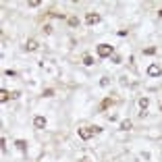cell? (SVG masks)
I'll list each match as a JSON object with an SVG mask.
<instances>
[{"mask_svg": "<svg viewBox=\"0 0 162 162\" xmlns=\"http://www.w3.org/2000/svg\"><path fill=\"white\" fill-rule=\"evenodd\" d=\"M44 96H46V98H52V96H54V89H44Z\"/></svg>", "mask_w": 162, "mask_h": 162, "instance_id": "obj_16", "label": "cell"}, {"mask_svg": "<svg viewBox=\"0 0 162 162\" xmlns=\"http://www.w3.org/2000/svg\"><path fill=\"white\" fill-rule=\"evenodd\" d=\"M44 34H52V25H46V27H44Z\"/></svg>", "mask_w": 162, "mask_h": 162, "instance_id": "obj_19", "label": "cell"}, {"mask_svg": "<svg viewBox=\"0 0 162 162\" xmlns=\"http://www.w3.org/2000/svg\"><path fill=\"white\" fill-rule=\"evenodd\" d=\"M148 75H150V77L162 75V67H160V65H150V67H148Z\"/></svg>", "mask_w": 162, "mask_h": 162, "instance_id": "obj_3", "label": "cell"}, {"mask_svg": "<svg viewBox=\"0 0 162 162\" xmlns=\"http://www.w3.org/2000/svg\"><path fill=\"white\" fill-rule=\"evenodd\" d=\"M29 6L35 9V6H40V0H29Z\"/></svg>", "mask_w": 162, "mask_h": 162, "instance_id": "obj_17", "label": "cell"}, {"mask_svg": "<svg viewBox=\"0 0 162 162\" xmlns=\"http://www.w3.org/2000/svg\"><path fill=\"white\" fill-rule=\"evenodd\" d=\"M50 15H52V17H58V19H65V13H56V10H52Z\"/></svg>", "mask_w": 162, "mask_h": 162, "instance_id": "obj_15", "label": "cell"}, {"mask_svg": "<svg viewBox=\"0 0 162 162\" xmlns=\"http://www.w3.org/2000/svg\"><path fill=\"white\" fill-rule=\"evenodd\" d=\"M4 75H6V77H13V79H15V77H17V73H15L13 69H9V71H4Z\"/></svg>", "mask_w": 162, "mask_h": 162, "instance_id": "obj_14", "label": "cell"}, {"mask_svg": "<svg viewBox=\"0 0 162 162\" xmlns=\"http://www.w3.org/2000/svg\"><path fill=\"white\" fill-rule=\"evenodd\" d=\"M139 106H141V108H148V106H150V100H148V98H139Z\"/></svg>", "mask_w": 162, "mask_h": 162, "instance_id": "obj_12", "label": "cell"}, {"mask_svg": "<svg viewBox=\"0 0 162 162\" xmlns=\"http://www.w3.org/2000/svg\"><path fill=\"white\" fill-rule=\"evenodd\" d=\"M15 145H17L21 152H25V150H27V141H23V139H17V141H15Z\"/></svg>", "mask_w": 162, "mask_h": 162, "instance_id": "obj_10", "label": "cell"}, {"mask_svg": "<svg viewBox=\"0 0 162 162\" xmlns=\"http://www.w3.org/2000/svg\"><path fill=\"white\" fill-rule=\"evenodd\" d=\"M77 133H79V137H81V139H89V137L96 133V129L94 127H81Z\"/></svg>", "mask_w": 162, "mask_h": 162, "instance_id": "obj_2", "label": "cell"}, {"mask_svg": "<svg viewBox=\"0 0 162 162\" xmlns=\"http://www.w3.org/2000/svg\"><path fill=\"white\" fill-rule=\"evenodd\" d=\"M112 62H121V56H119V54H112Z\"/></svg>", "mask_w": 162, "mask_h": 162, "instance_id": "obj_20", "label": "cell"}, {"mask_svg": "<svg viewBox=\"0 0 162 162\" xmlns=\"http://www.w3.org/2000/svg\"><path fill=\"white\" fill-rule=\"evenodd\" d=\"M112 104H114V100H112V98H104L102 102H100V110H108Z\"/></svg>", "mask_w": 162, "mask_h": 162, "instance_id": "obj_6", "label": "cell"}, {"mask_svg": "<svg viewBox=\"0 0 162 162\" xmlns=\"http://www.w3.org/2000/svg\"><path fill=\"white\" fill-rule=\"evenodd\" d=\"M69 25H73V27L79 25V19H77V17H69Z\"/></svg>", "mask_w": 162, "mask_h": 162, "instance_id": "obj_13", "label": "cell"}, {"mask_svg": "<svg viewBox=\"0 0 162 162\" xmlns=\"http://www.w3.org/2000/svg\"><path fill=\"white\" fill-rule=\"evenodd\" d=\"M81 162H89V160H87V158H83V160H81Z\"/></svg>", "mask_w": 162, "mask_h": 162, "instance_id": "obj_22", "label": "cell"}, {"mask_svg": "<svg viewBox=\"0 0 162 162\" xmlns=\"http://www.w3.org/2000/svg\"><path fill=\"white\" fill-rule=\"evenodd\" d=\"M133 127V123H131V121L129 119H125L123 121V123H121V131H129V129Z\"/></svg>", "mask_w": 162, "mask_h": 162, "instance_id": "obj_8", "label": "cell"}, {"mask_svg": "<svg viewBox=\"0 0 162 162\" xmlns=\"http://www.w3.org/2000/svg\"><path fill=\"white\" fill-rule=\"evenodd\" d=\"M35 48H38V42H35V40H27L25 50H35Z\"/></svg>", "mask_w": 162, "mask_h": 162, "instance_id": "obj_9", "label": "cell"}, {"mask_svg": "<svg viewBox=\"0 0 162 162\" xmlns=\"http://www.w3.org/2000/svg\"><path fill=\"white\" fill-rule=\"evenodd\" d=\"M10 100V92L6 89H0V102H9Z\"/></svg>", "mask_w": 162, "mask_h": 162, "instance_id": "obj_7", "label": "cell"}, {"mask_svg": "<svg viewBox=\"0 0 162 162\" xmlns=\"http://www.w3.org/2000/svg\"><path fill=\"white\" fill-rule=\"evenodd\" d=\"M83 65H85V67H92V65H94V56L85 54V56H83Z\"/></svg>", "mask_w": 162, "mask_h": 162, "instance_id": "obj_11", "label": "cell"}, {"mask_svg": "<svg viewBox=\"0 0 162 162\" xmlns=\"http://www.w3.org/2000/svg\"><path fill=\"white\" fill-rule=\"evenodd\" d=\"M19 96H21V92H19V89H15V92H10V98H19Z\"/></svg>", "mask_w": 162, "mask_h": 162, "instance_id": "obj_18", "label": "cell"}, {"mask_svg": "<svg viewBox=\"0 0 162 162\" xmlns=\"http://www.w3.org/2000/svg\"><path fill=\"white\" fill-rule=\"evenodd\" d=\"M85 23H87V25H96V23H100V15H98V13H87Z\"/></svg>", "mask_w": 162, "mask_h": 162, "instance_id": "obj_4", "label": "cell"}, {"mask_svg": "<svg viewBox=\"0 0 162 162\" xmlns=\"http://www.w3.org/2000/svg\"><path fill=\"white\" fill-rule=\"evenodd\" d=\"M156 52V48H148V50H144V54H154Z\"/></svg>", "mask_w": 162, "mask_h": 162, "instance_id": "obj_21", "label": "cell"}, {"mask_svg": "<svg viewBox=\"0 0 162 162\" xmlns=\"http://www.w3.org/2000/svg\"><path fill=\"white\" fill-rule=\"evenodd\" d=\"M98 56H100V58L112 56V46L110 44H100V46H98Z\"/></svg>", "mask_w": 162, "mask_h": 162, "instance_id": "obj_1", "label": "cell"}, {"mask_svg": "<svg viewBox=\"0 0 162 162\" xmlns=\"http://www.w3.org/2000/svg\"><path fill=\"white\" fill-rule=\"evenodd\" d=\"M46 125H48L46 117H35V119H34V127L35 129H46Z\"/></svg>", "mask_w": 162, "mask_h": 162, "instance_id": "obj_5", "label": "cell"}]
</instances>
